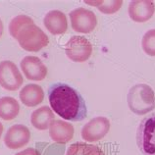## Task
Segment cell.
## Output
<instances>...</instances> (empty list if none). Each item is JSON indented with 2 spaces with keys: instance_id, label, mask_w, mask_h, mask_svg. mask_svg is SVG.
<instances>
[{
  "instance_id": "6da1fadb",
  "label": "cell",
  "mask_w": 155,
  "mask_h": 155,
  "mask_svg": "<svg viewBox=\"0 0 155 155\" xmlns=\"http://www.w3.org/2000/svg\"><path fill=\"white\" fill-rule=\"evenodd\" d=\"M48 100L52 110L62 119L80 122L87 116V108L81 94L67 84L55 83L48 89Z\"/></svg>"
},
{
  "instance_id": "7a4b0ae2",
  "label": "cell",
  "mask_w": 155,
  "mask_h": 155,
  "mask_svg": "<svg viewBox=\"0 0 155 155\" xmlns=\"http://www.w3.org/2000/svg\"><path fill=\"white\" fill-rule=\"evenodd\" d=\"M129 108L137 115H145L155 108L153 89L145 84H137L130 88L127 95Z\"/></svg>"
},
{
  "instance_id": "3957f363",
  "label": "cell",
  "mask_w": 155,
  "mask_h": 155,
  "mask_svg": "<svg viewBox=\"0 0 155 155\" xmlns=\"http://www.w3.org/2000/svg\"><path fill=\"white\" fill-rule=\"evenodd\" d=\"M16 39L23 49L30 52H38L49 43V38L45 32L35 24L23 28Z\"/></svg>"
},
{
  "instance_id": "277c9868",
  "label": "cell",
  "mask_w": 155,
  "mask_h": 155,
  "mask_svg": "<svg viewBox=\"0 0 155 155\" xmlns=\"http://www.w3.org/2000/svg\"><path fill=\"white\" fill-rule=\"evenodd\" d=\"M137 143L143 155H155V113L140 122L137 130Z\"/></svg>"
},
{
  "instance_id": "5b68a950",
  "label": "cell",
  "mask_w": 155,
  "mask_h": 155,
  "mask_svg": "<svg viewBox=\"0 0 155 155\" xmlns=\"http://www.w3.org/2000/svg\"><path fill=\"white\" fill-rule=\"evenodd\" d=\"M92 44L84 36L74 35L68 40L65 46V53L70 60L83 63L89 59L92 53Z\"/></svg>"
},
{
  "instance_id": "8992f818",
  "label": "cell",
  "mask_w": 155,
  "mask_h": 155,
  "mask_svg": "<svg viewBox=\"0 0 155 155\" xmlns=\"http://www.w3.org/2000/svg\"><path fill=\"white\" fill-rule=\"evenodd\" d=\"M24 83L22 74L15 63L9 60L0 62V85L6 91H15Z\"/></svg>"
},
{
  "instance_id": "52a82bcc",
  "label": "cell",
  "mask_w": 155,
  "mask_h": 155,
  "mask_svg": "<svg viewBox=\"0 0 155 155\" xmlns=\"http://www.w3.org/2000/svg\"><path fill=\"white\" fill-rule=\"evenodd\" d=\"M70 20L73 30L81 34H89L97 26V18L92 11L85 8H77L71 11Z\"/></svg>"
},
{
  "instance_id": "ba28073f",
  "label": "cell",
  "mask_w": 155,
  "mask_h": 155,
  "mask_svg": "<svg viewBox=\"0 0 155 155\" xmlns=\"http://www.w3.org/2000/svg\"><path fill=\"white\" fill-rule=\"evenodd\" d=\"M110 121L106 117H95L84 126L81 130V137L85 141H98L108 134Z\"/></svg>"
},
{
  "instance_id": "9c48e42d",
  "label": "cell",
  "mask_w": 155,
  "mask_h": 155,
  "mask_svg": "<svg viewBox=\"0 0 155 155\" xmlns=\"http://www.w3.org/2000/svg\"><path fill=\"white\" fill-rule=\"evenodd\" d=\"M31 132L26 126L18 124L9 128L4 137V143L10 149H19L28 143Z\"/></svg>"
},
{
  "instance_id": "30bf717a",
  "label": "cell",
  "mask_w": 155,
  "mask_h": 155,
  "mask_svg": "<svg viewBox=\"0 0 155 155\" xmlns=\"http://www.w3.org/2000/svg\"><path fill=\"white\" fill-rule=\"evenodd\" d=\"M21 69L28 80L42 81L47 75V68L36 56H26L21 61Z\"/></svg>"
},
{
  "instance_id": "8fae6325",
  "label": "cell",
  "mask_w": 155,
  "mask_h": 155,
  "mask_svg": "<svg viewBox=\"0 0 155 155\" xmlns=\"http://www.w3.org/2000/svg\"><path fill=\"white\" fill-rule=\"evenodd\" d=\"M128 13L134 22L144 23L153 17L155 5L151 0H137L132 1L129 5Z\"/></svg>"
},
{
  "instance_id": "7c38bea8",
  "label": "cell",
  "mask_w": 155,
  "mask_h": 155,
  "mask_svg": "<svg viewBox=\"0 0 155 155\" xmlns=\"http://www.w3.org/2000/svg\"><path fill=\"white\" fill-rule=\"evenodd\" d=\"M44 27L52 35H63L68 28L67 18L63 12L59 10H51L44 16Z\"/></svg>"
},
{
  "instance_id": "4fadbf2b",
  "label": "cell",
  "mask_w": 155,
  "mask_h": 155,
  "mask_svg": "<svg viewBox=\"0 0 155 155\" xmlns=\"http://www.w3.org/2000/svg\"><path fill=\"white\" fill-rule=\"evenodd\" d=\"M49 136L57 143H67L74 137V127L68 122L54 120L49 127Z\"/></svg>"
},
{
  "instance_id": "5bb4252c",
  "label": "cell",
  "mask_w": 155,
  "mask_h": 155,
  "mask_svg": "<svg viewBox=\"0 0 155 155\" xmlns=\"http://www.w3.org/2000/svg\"><path fill=\"white\" fill-rule=\"evenodd\" d=\"M19 97L24 105L28 107H35L43 101L44 92L38 84H31L23 87L19 93Z\"/></svg>"
},
{
  "instance_id": "9a60e30c",
  "label": "cell",
  "mask_w": 155,
  "mask_h": 155,
  "mask_svg": "<svg viewBox=\"0 0 155 155\" xmlns=\"http://www.w3.org/2000/svg\"><path fill=\"white\" fill-rule=\"evenodd\" d=\"M53 121H54V114L48 106H42L35 110L31 116V125L39 130H47Z\"/></svg>"
},
{
  "instance_id": "2e32d148",
  "label": "cell",
  "mask_w": 155,
  "mask_h": 155,
  "mask_svg": "<svg viewBox=\"0 0 155 155\" xmlns=\"http://www.w3.org/2000/svg\"><path fill=\"white\" fill-rule=\"evenodd\" d=\"M20 112V105L13 97L4 96L0 98V118L5 121L15 119Z\"/></svg>"
},
{
  "instance_id": "e0dca14e",
  "label": "cell",
  "mask_w": 155,
  "mask_h": 155,
  "mask_svg": "<svg viewBox=\"0 0 155 155\" xmlns=\"http://www.w3.org/2000/svg\"><path fill=\"white\" fill-rule=\"evenodd\" d=\"M66 155H105L99 146L85 142H76L70 145Z\"/></svg>"
},
{
  "instance_id": "ac0fdd59",
  "label": "cell",
  "mask_w": 155,
  "mask_h": 155,
  "mask_svg": "<svg viewBox=\"0 0 155 155\" xmlns=\"http://www.w3.org/2000/svg\"><path fill=\"white\" fill-rule=\"evenodd\" d=\"M35 24L31 17L26 15H19L15 17L9 24V32L14 38H17L18 34L22 31L23 28L28 25Z\"/></svg>"
},
{
  "instance_id": "d6986e66",
  "label": "cell",
  "mask_w": 155,
  "mask_h": 155,
  "mask_svg": "<svg viewBox=\"0 0 155 155\" xmlns=\"http://www.w3.org/2000/svg\"><path fill=\"white\" fill-rule=\"evenodd\" d=\"M89 5L96 6L97 9L104 14H114L121 8L123 1L122 0H111V1H85Z\"/></svg>"
},
{
  "instance_id": "ffe728a7",
  "label": "cell",
  "mask_w": 155,
  "mask_h": 155,
  "mask_svg": "<svg viewBox=\"0 0 155 155\" xmlns=\"http://www.w3.org/2000/svg\"><path fill=\"white\" fill-rule=\"evenodd\" d=\"M141 47L149 56H155V28L147 31L142 36Z\"/></svg>"
},
{
  "instance_id": "44dd1931",
  "label": "cell",
  "mask_w": 155,
  "mask_h": 155,
  "mask_svg": "<svg viewBox=\"0 0 155 155\" xmlns=\"http://www.w3.org/2000/svg\"><path fill=\"white\" fill-rule=\"evenodd\" d=\"M15 155H40V153L35 148H27Z\"/></svg>"
},
{
  "instance_id": "7402d4cb",
  "label": "cell",
  "mask_w": 155,
  "mask_h": 155,
  "mask_svg": "<svg viewBox=\"0 0 155 155\" xmlns=\"http://www.w3.org/2000/svg\"><path fill=\"white\" fill-rule=\"evenodd\" d=\"M3 30H4V27H3V23L1 21V19H0V38L2 36V34H3Z\"/></svg>"
},
{
  "instance_id": "603a6c76",
  "label": "cell",
  "mask_w": 155,
  "mask_h": 155,
  "mask_svg": "<svg viewBox=\"0 0 155 155\" xmlns=\"http://www.w3.org/2000/svg\"><path fill=\"white\" fill-rule=\"evenodd\" d=\"M2 133H3V125L0 123V137L2 136Z\"/></svg>"
}]
</instances>
